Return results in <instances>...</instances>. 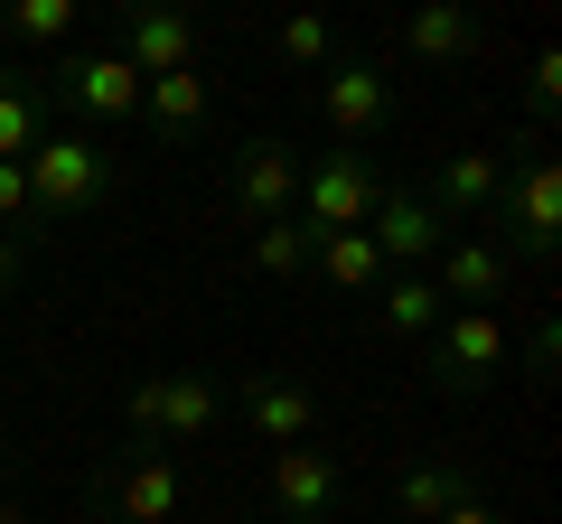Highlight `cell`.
<instances>
[{
    "label": "cell",
    "instance_id": "obj_1",
    "mask_svg": "<svg viewBox=\"0 0 562 524\" xmlns=\"http://www.w3.org/2000/svg\"><path fill=\"white\" fill-rule=\"evenodd\" d=\"M20 179H29L38 225H66V216H103V206H113V187H122V169H113V150H103L94 132H66V122H47L38 150L20 160Z\"/></svg>",
    "mask_w": 562,
    "mask_h": 524
},
{
    "label": "cell",
    "instance_id": "obj_2",
    "mask_svg": "<svg viewBox=\"0 0 562 524\" xmlns=\"http://www.w3.org/2000/svg\"><path fill=\"white\" fill-rule=\"evenodd\" d=\"M487 225H497V253L506 262H543L562 243V169H553V150H516L506 160V187H497V206H487Z\"/></svg>",
    "mask_w": 562,
    "mask_h": 524
},
{
    "label": "cell",
    "instance_id": "obj_3",
    "mask_svg": "<svg viewBox=\"0 0 562 524\" xmlns=\"http://www.w3.org/2000/svg\"><path fill=\"white\" fill-rule=\"evenodd\" d=\"M422 375L441 384L450 403L487 394V384L506 375V319H497V309H450V319L422 338Z\"/></svg>",
    "mask_w": 562,
    "mask_h": 524
},
{
    "label": "cell",
    "instance_id": "obj_4",
    "mask_svg": "<svg viewBox=\"0 0 562 524\" xmlns=\"http://www.w3.org/2000/svg\"><path fill=\"white\" fill-rule=\"evenodd\" d=\"M85 505H94L103 524H169L188 505V478H179L169 449H113V468L85 487Z\"/></svg>",
    "mask_w": 562,
    "mask_h": 524
},
{
    "label": "cell",
    "instance_id": "obj_5",
    "mask_svg": "<svg viewBox=\"0 0 562 524\" xmlns=\"http://www.w3.org/2000/svg\"><path fill=\"white\" fill-rule=\"evenodd\" d=\"M113 57L150 84V76H179V66H206V29H198V10H179V0H122Z\"/></svg>",
    "mask_w": 562,
    "mask_h": 524
},
{
    "label": "cell",
    "instance_id": "obj_6",
    "mask_svg": "<svg viewBox=\"0 0 562 524\" xmlns=\"http://www.w3.org/2000/svg\"><path fill=\"white\" fill-rule=\"evenodd\" d=\"M375 197H384V179H375L366 150H319V160H301V206H291V216H301L310 235H357V225L375 216Z\"/></svg>",
    "mask_w": 562,
    "mask_h": 524
},
{
    "label": "cell",
    "instance_id": "obj_7",
    "mask_svg": "<svg viewBox=\"0 0 562 524\" xmlns=\"http://www.w3.org/2000/svg\"><path fill=\"white\" fill-rule=\"evenodd\" d=\"M319 122H328L338 150H366L384 122H394V66L384 57H347L338 47V66L319 76Z\"/></svg>",
    "mask_w": 562,
    "mask_h": 524
},
{
    "label": "cell",
    "instance_id": "obj_8",
    "mask_svg": "<svg viewBox=\"0 0 562 524\" xmlns=\"http://www.w3.org/2000/svg\"><path fill=\"white\" fill-rule=\"evenodd\" d=\"M262 497L281 505V524H328L347 505V468L338 449L301 441V449H272V468H262Z\"/></svg>",
    "mask_w": 562,
    "mask_h": 524
},
{
    "label": "cell",
    "instance_id": "obj_9",
    "mask_svg": "<svg viewBox=\"0 0 562 524\" xmlns=\"http://www.w3.org/2000/svg\"><path fill=\"white\" fill-rule=\"evenodd\" d=\"M225 187H235V216L281 225L291 206H301V150L281 141V132H254V141L235 150V169H225Z\"/></svg>",
    "mask_w": 562,
    "mask_h": 524
},
{
    "label": "cell",
    "instance_id": "obj_10",
    "mask_svg": "<svg viewBox=\"0 0 562 524\" xmlns=\"http://www.w3.org/2000/svg\"><path fill=\"white\" fill-rule=\"evenodd\" d=\"M47 76H57V103L85 113V122H132L140 113V76L113 57V47H66Z\"/></svg>",
    "mask_w": 562,
    "mask_h": 524
},
{
    "label": "cell",
    "instance_id": "obj_11",
    "mask_svg": "<svg viewBox=\"0 0 562 524\" xmlns=\"http://www.w3.org/2000/svg\"><path fill=\"white\" fill-rule=\"evenodd\" d=\"M235 412L262 449H301L319 441V394L301 375H235Z\"/></svg>",
    "mask_w": 562,
    "mask_h": 524
},
{
    "label": "cell",
    "instance_id": "obj_12",
    "mask_svg": "<svg viewBox=\"0 0 562 524\" xmlns=\"http://www.w3.org/2000/svg\"><path fill=\"white\" fill-rule=\"evenodd\" d=\"M497 187H506V150H441V160H431V187H422V206L460 235V225H487Z\"/></svg>",
    "mask_w": 562,
    "mask_h": 524
},
{
    "label": "cell",
    "instance_id": "obj_13",
    "mask_svg": "<svg viewBox=\"0 0 562 524\" xmlns=\"http://www.w3.org/2000/svg\"><path fill=\"white\" fill-rule=\"evenodd\" d=\"M366 243L384 253V272H431V253L450 243V225L422 206V187H384L375 216H366Z\"/></svg>",
    "mask_w": 562,
    "mask_h": 524
},
{
    "label": "cell",
    "instance_id": "obj_14",
    "mask_svg": "<svg viewBox=\"0 0 562 524\" xmlns=\"http://www.w3.org/2000/svg\"><path fill=\"white\" fill-rule=\"evenodd\" d=\"M225 422V375L216 365H160V449H206Z\"/></svg>",
    "mask_w": 562,
    "mask_h": 524
},
{
    "label": "cell",
    "instance_id": "obj_15",
    "mask_svg": "<svg viewBox=\"0 0 562 524\" xmlns=\"http://www.w3.org/2000/svg\"><path fill=\"white\" fill-rule=\"evenodd\" d=\"M506 272H516V262H506L487 235H450L441 253H431V291H441L450 309H487V300H506Z\"/></svg>",
    "mask_w": 562,
    "mask_h": 524
},
{
    "label": "cell",
    "instance_id": "obj_16",
    "mask_svg": "<svg viewBox=\"0 0 562 524\" xmlns=\"http://www.w3.org/2000/svg\"><path fill=\"white\" fill-rule=\"evenodd\" d=\"M403 57L413 66H469L487 47V29H479V10H469V0H431V10H413V20H403Z\"/></svg>",
    "mask_w": 562,
    "mask_h": 524
},
{
    "label": "cell",
    "instance_id": "obj_17",
    "mask_svg": "<svg viewBox=\"0 0 562 524\" xmlns=\"http://www.w3.org/2000/svg\"><path fill=\"white\" fill-rule=\"evenodd\" d=\"M206 113H216V84H206V66H179V76H150V84H140V122H150L160 141H198Z\"/></svg>",
    "mask_w": 562,
    "mask_h": 524
},
{
    "label": "cell",
    "instance_id": "obj_18",
    "mask_svg": "<svg viewBox=\"0 0 562 524\" xmlns=\"http://www.w3.org/2000/svg\"><path fill=\"white\" fill-rule=\"evenodd\" d=\"M366 309H375V328H384V338H413V346L450 319V300L431 291V272H384V291H375Z\"/></svg>",
    "mask_w": 562,
    "mask_h": 524
},
{
    "label": "cell",
    "instance_id": "obj_19",
    "mask_svg": "<svg viewBox=\"0 0 562 524\" xmlns=\"http://www.w3.org/2000/svg\"><path fill=\"white\" fill-rule=\"evenodd\" d=\"M460 497H487L469 468H441V459H413V468H394V515L403 524H441Z\"/></svg>",
    "mask_w": 562,
    "mask_h": 524
},
{
    "label": "cell",
    "instance_id": "obj_20",
    "mask_svg": "<svg viewBox=\"0 0 562 524\" xmlns=\"http://www.w3.org/2000/svg\"><path fill=\"white\" fill-rule=\"evenodd\" d=\"M310 272H319L328 291H347V300H375L384 291V253L366 243V225L357 235H310Z\"/></svg>",
    "mask_w": 562,
    "mask_h": 524
},
{
    "label": "cell",
    "instance_id": "obj_21",
    "mask_svg": "<svg viewBox=\"0 0 562 524\" xmlns=\"http://www.w3.org/2000/svg\"><path fill=\"white\" fill-rule=\"evenodd\" d=\"M38 132H47L38 84H29L20 66H0V160H29V150H38Z\"/></svg>",
    "mask_w": 562,
    "mask_h": 524
},
{
    "label": "cell",
    "instance_id": "obj_22",
    "mask_svg": "<svg viewBox=\"0 0 562 524\" xmlns=\"http://www.w3.org/2000/svg\"><path fill=\"white\" fill-rule=\"evenodd\" d=\"M0 38L10 47H76V0H10V10H0Z\"/></svg>",
    "mask_w": 562,
    "mask_h": 524
},
{
    "label": "cell",
    "instance_id": "obj_23",
    "mask_svg": "<svg viewBox=\"0 0 562 524\" xmlns=\"http://www.w3.org/2000/svg\"><path fill=\"white\" fill-rule=\"evenodd\" d=\"M254 272H262V282H301V272H310V225L301 216L254 225Z\"/></svg>",
    "mask_w": 562,
    "mask_h": 524
},
{
    "label": "cell",
    "instance_id": "obj_24",
    "mask_svg": "<svg viewBox=\"0 0 562 524\" xmlns=\"http://www.w3.org/2000/svg\"><path fill=\"white\" fill-rule=\"evenodd\" d=\"M272 57L281 66H319V76H328V66H338V29H328L319 10H301V20L272 29Z\"/></svg>",
    "mask_w": 562,
    "mask_h": 524
},
{
    "label": "cell",
    "instance_id": "obj_25",
    "mask_svg": "<svg viewBox=\"0 0 562 524\" xmlns=\"http://www.w3.org/2000/svg\"><path fill=\"white\" fill-rule=\"evenodd\" d=\"M122 449H160V375H140L122 394Z\"/></svg>",
    "mask_w": 562,
    "mask_h": 524
},
{
    "label": "cell",
    "instance_id": "obj_26",
    "mask_svg": "<svg viewBox=\"0 0 562 524\" xmlns=\"http://www.w3.org/2000/svg\"><path fill=\"white\" fill-rule=\"evenodd\" d=\"M525 103H535V122L562 113V47H535L525 57Z\"/></svg>",
    "mask_w": 562,
    "mask_h": 524
},
{
    "label": "cell",
    "instance_id": "obj_27",
    "mask_svg": "<svg viewBox=\"0 0 562 524\" xmlns=\"http://www.w3.org/2000/svg\"><path fill=\"white\" fill-rule=\"evenodd\" d=\"M553 356H562V328L535 319V328H525V375H553Z\"/></svg>",
    "mask_w": 562,
    "mask_h": 524
},
{
    "label": "cell",
    "instance_id": "obj_28",
    "mask_svg": "<svg viewBox=\"0 0 562 524\" xmlns=\"http://www.w3.org/2000/svg\"><path fill=\"white\" fill-rule=\"evenodd\" d=\"M29 253H38V243H20V235H0V300H10V291L29 282Z\"/></svg>",
    "mask_w": 562,
    "mask_h": 524
},
{
    "label": "cell",
    "instance_id": "obj_29",
    "mask_svg": "<svg viewBox=\"0 0 562 524\" xmlns=\"http://www.w3.org/2000/svg\"><path fill=\"white\" fill-rule=\"evenodd\" d=\"M441 524H506V515H497V505H487V497H460V505H450Z\"/></svg>",
    "mask_w": 562,
    "mask_h": 524
},
{
    "label": "cell",
    "instance_id": "obj_30",
    "mask_svg": "<svg viewBox=\"0 0 562 524\" xmlns=\"http://www.w3.org/2000/svg\"><path fill=\"white\" fill-rule=\"evenodd\" d=\"M0 524H29V505H10V497H0Z\"/></svg>",
    "mask_w": 562,
    "mask_h": 524
},
{
    "label": "cell",
    "instance_id": "obj_31",
    "mask_svg": "<svg viewBox=\"0 0 562 524\" xmlns=\"http://www.w3.org/2000/svg\"><path fill=\"white\" fill-rule=\"evenodd\" d=\"M0 468H10V441H0Z\"/></svg>",
    "mask_w": 562,
    "mask_h": 524
}]
</instances>
